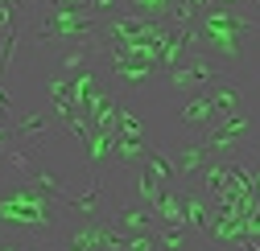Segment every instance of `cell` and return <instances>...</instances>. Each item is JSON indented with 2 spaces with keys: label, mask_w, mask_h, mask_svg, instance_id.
Returning a JSON list of instances; mask_svg holds the SVG:
<instances>
[{
  "label": "cell",
  "mask_w": 260,
  "mask_h": 251,
  "mask_svg": "<svg viewBox=\"0 0 260 251\" xmlns=\"http://www.w3.org/2000/svg\"><path fill=\"white\" fill-rule=\"evenodd\" d=\"M260 29V17L244 9H219L211 5L199 21H194V54L203 58H223V62H240L248 37Z\"/></svg>",
  "instance_id": "7a4b0ae2"
},
{
  "label": "cell",
  "mask_w": 260,
  "mask_h": 251,
  "mask_svg": "<svg viewBox=\"0 0 260 251\" xmlns=\"http://www.w3.org/2000/svg\"><path fill=\"white\" fill-rule=\"evenodd\" d=\"M108 218L124 231V235H137V231H157L161 223H157V214L149 210V206H141V202H128V206H116V210H108Z\"/></svg>",
  "instance_id": "30bf717a"
},
{
  "label": "cell",
  "mask_w": 260,
  "mask_h": 251,
  "mask_svg": "<svg viewBox=\"0 0 260 251\" xmlns=\"http://www.w3.org/2000/svg\"><path fill=\"white\" fill-rule=\"evenodd\" d=\"M120 251H157V231H137V235H124Z\"/></svg>",
  "instance_id": "ac0fdd59"
},
{
  "label": "cell",
  "mask_w": 260,
  "mask_h": 251,
  "mask_svg": "<svg viewBox=\"0 0 260 251\" xmlns=\"http://www.w3.org/2000/svg\"><path fill=\"white\" fill-rule=\"evenodd\" d=\"M50 128H58V119H50L46 111H25V115H17V119L9 123V132H13V144L38 140V136H46Z\"/></svg>",
  "instance_id": "4fadbf2b"
},
{
  "label": "cell",
  "mask_w": 260,
  "mask_h": 251,
  "mask_svg": "<svg viewBox=\"0 0 260 251\" xmlns=\"http://www.w3.org/2000/svg\"><path fill=\"white\" fill-rule=\"evenodd\" d=\"M13 119H17V103H13V95H9L5 78H0V123H13Z\"/></svg>",
  "instance_id": "ffe728a7"
},
{
  "label": "cell",
  "mask_w": 260,
  "mask_h": 251,
  "mask_svg": "<svg viewBox=\"0 0 260 251\" xmlns=\"http://www.w3.org/2000/svg\"><path fill=\"white\" fill-rule=\"evenodd\" d=\"M248 136H252V119H248L244 111H236V115L215 119L211 128H203V132H199V144H203L211 156H240L244 144H248Z\"/></svg>",
  "instance_id": "5b68a950"
},
{
  "label": "cell",
  "mask_w": 260,
  "mask_h": 251,
  "mask_svg": "<svg viewBox=\"0 0 260 251\" xmlns=\"http://www.w3.org/2000/svg\"><path fill=\"white\" fill-rule=\"evenodd\" d=\"M116 13H124V0H91V17L95 21H108Z\"/></svg>",
  "instance_id": "d6986e66"
},
{
  "label": "cell",
  "mask_w": 260,
  "mask_h": 251,
  "mask_svg": "<svg viewBox=\"0 0 260 251\" xmlns=\"http://www.w3.org/2000/svg\"><path fill=\"white\" fill-rule=\"evenodd\" d=\"M211 202H207V194L203 190H190V185H186V190H182V218H186V227L194 231V235H207V227H211Z\"/></svg>",
  "instance_id": "8fae6325"
},
{
  "label": "cell",
  "mask_w": 260,
  "mask_h": 251,
  "mask_svg": "<svg viewBox=\"0 0 260 251\" xmlns=\"http://www.w3.org/2000/svg\"><path fill=\"white\" fill-rule=\"evenodd\" d=\"M219 119V111H215V103L203 95V91H199V95H186V103L178 107V123H182V128H211V123Z\"/></svg>",
  "instance_id": "7c38bea8"
},
{
  "label": "cell",
  "mask_w": 260,
  "mask_h": 251,
  "mask_svg": "<svg viewBox=\"0 0 260 251\" xmlns=\"http://www.w3.org/2000/svg\"><path fill=\"white\" fill-rule=\"evenodd\" d=\"M141 165H145L161 185H178V173H174V161H170V152H166V148L149 144V148H145V156H141Z\"/></svg>",
  "instance_id": "9a60e30c"
},
{
  "label": "cell",
  "mask_w": 260,
  "mask_h": 251,
  "mask_svg": "<svg viewBox=\"0 0 260 251\" xmlns=\"http://www.w3.org/2000/svg\"><path fill=\"white\" fill-rule=\"evenodd\" d=\"M13 144V132H9V123H0V152H5Z\"/></svg>",
  "instance_id": "7402d4cb"
},
{
  "label": "cell",
  "mask_w": 260,
  "mask_h": 251,
  "mask_svg": "<svg viewBox=\"0 0 260 251\" xmlns=\"http://www.w3.org/2000/svg\"><path fill=\"white\" fill-rule=\"evenodd\" d=\"M62 210H67V218H75V223L108 218V185H104V177L91 173L83 190H71L67 198H62Z\"/></svg>",
  "instance_id": "8992f818"
},
{
  "label": "cell",
  "mask_w": 260,
  "mask_h": 251,
  "mask_svg": "<svg viewBox=\"0 0 260 251\" xmlns=\"http://www.w3.org/2000/svg\"><path fill=\"white\" fill-rule=\"evenodd\" d=\"M83 148H87V169H91V173H100L104 165H112L116 132H100V128H91V136L83 140Z\"/></svg>",
  "instance_id": "5bb4252c"
},
{
  "label": "cell",
  "mask_w": 260,
  "mask_h": 251,
  "mask_svg": "<svg viewBox=\"0 0 260 251\" xmlns=\"http://www.w3.org/2000/svg\"><path fill=\"white\" fill-rule=\"evenodd\" d=\"M170 9H174V0H124V13H137L149 21H166Z\"/></svg>",
  "instance_id": "e0dca14e"
},
{
  "label": "cell",
  "mask_w": 260,
  "mask_h": 251,
  "mask_svg": "<svg viewBox=\"0 0 260 251\" xmlns=\"http://www.w3.org/2000/svg\"><path fill=\"white\" fill-rule=\"evenodd\" d=\"M0 251H42L34 239H21V235H5V243H0Z\"/></svg>",
  "instance_id": "44dd1931"
},
{
  "label": "cell",
  "mask_w": 260,
  "mask_h": 251,
  "mask_svg": "<svg viewBox=\"0 0 260 251\" xmlns=\"http://www.w3.org/2000/svg\"><path fill=\"white\" fill-rule=\"evenodd\" d=\"M166 78H170L178 91H186V95H199V91H207L211 82H219V78H223V70H219V62H215V58L190 54V58H182V62H178V66H170V70H166Z\"/></svg>",
  "instance_id": "52a82bcc"
},
{
  "label": "cell",
  "mask_w": 260,
  "mask_h": 251,
  "mask_svg": "<svg viewBox=\"0 0 260 251\" xmlns=\"http://www.w3.org/2000/svg\"><path fill=\"white\" fill-rule=\"evenodd\" d=\"M170 161H174V173H178V181H194V177H199L211 161H215V156L199 144V136H194V140H186V144H178L174 152H170Z\"/></svg>",
  "instance_id": "9c48e42d"
},
{
  "label": "cell",
  "mask_w": 260,
  "mask_h": 251,
  "mask_svg": "<svg viewBox=\"0 0 260 251\" xmlns=\"http://www.w3.org/2000/svg\"><path fill=\"white\" fill-rule=\"evenodd\" d=\"M29 29H34L38 46H91L95 33H100V21L91 13H54V9H34L25 17Z\"/></svg>",
  "instance_id": "3957f363"
},
{
  "label": "cell",
  "mask_w": 260,
  "mask_h": 251,
  "mask_svg": "<svg viewBox=\"0 0 260 251\" xmlns=\"http://www.w3.org/2000/svg\"><path fill=\"white\" fill-rule=\"evenodd\" d=\"M124 247V231L112 218H91V223H75L67 218L62 231L42 243V251H120Z\"/></svg>",
  "instance_id": "277c9868"
},
{
  "label": "cell",
  "mask_w": 260,
  "mask_h": 251,
  "mask_svg": "<svg viewBox=\"0 0 260 251\" xmlns=\"http://www.w3.org/2000/svg\"><path fill=\"white\" fill-rule=\"evenodd\" d=\"M203 95L215 103L219 119H223V115H236V111H240V91H236L232 82H223V78H219V82H211V87L203 91Z\"/></svg>",
  "instance_id": "2e32d148"
},
{
  "label": "cell",
  "mask_w": 260,
  "mask_h": 251,
  "mask_svg": "<svg viewBox=\"0 0 260 251\" xmlns=\"http://www.w3.org/2000/svg\"><path fill=\"white\" fill-rule=\"evenodd\" d=\"M104 62H108V74H112V82H120L124 91L145 87L149 78H157V74H161V70L153 66V62L133 58V54H104Z\"/></svg>",
  "instance_id": "ba28073f"
},
{
  "label": "cell",
  "mask_w": 260,
  "mask_h": 251,
  "mask_svg": "<svg viewBox=\"0 0 260 251\" xmlns=\"http://www.w3.org/2000/svg\"><path fill=\"white\" fill-rule=\"evenodd\" d=\"M62 223H67L62 198L38 190L34 181H5L0 185V231L5 235L34 239L42 247L62 231Z\"/></svg>",
  "instance_id": "6da1fadb"
},
{
  "label": "cell",
  "mask_w": 260,
  "mask_h": 251,
  "mask_svg": "<svg viewBox=\"0 0 260 251\" xmlns=\"http://www.w3.org/2000/svg\"><path fill=\"white\" fill-rule=\"evenodd\" d=\"M0 243H5V231H0Z\"/></svg>",
  "instance_id": "603a6c76"
}]
</instances>
